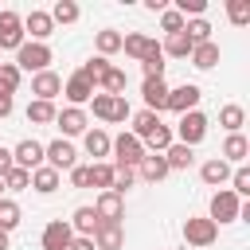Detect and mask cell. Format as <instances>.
I'll return each mask as SVG.
<instances>
[{
	"mask_svg": "<svg viewBox=\"0 0 250 250\" xmlns=\"http://www.w3.org/2000/svg\"><path fill=\"white\" fill-rule=\"evenodd\" d=\"M23 35H31V43H47V39L55 35V23H51V16H47L43 8H31V12L23 16Z\"/></svg>",
	"mask_w": 250,
	"mask_h": 250,
	"instance_id": "8fae6325",
	"label": "cell"
},
{
	"mask_svg": "<svg viewBox=\"0 0 250 250\" xmlns=\"http://www.w3.org/2000/svg\"><path fill=\"white\" fill-rule=\"evenodd\" d=\"M12 109H16V98H12V90L0 86V117H12Z\"/></svg>",
	"mask_w": 250,
	"mask_h": 250,
	"instance_id": "7dc6e473",
	"label": "cell"
},
{
	"mask_svg": "<svg viewBox=\"0 0 250 250\" xmlns=\"http://www.w3.org/2000/svg\"><path fill=\"white\" fill-rule=\"evenodd\" d=\"M145 8H148V12H164V8H168V0H145Z\"/></svg>",
	"mask_w": 250,
	"mask_h": 250,
	"instance_id": "f907efd6",
	"label": "cell"
},
{
	"mask_svg": "<svg viewBox=\"0 0 250 250\" xmlns=\"http://www.w3.org/2000/svg\"><path fill=\"white\" fill-rule=\"evenodd\" d=\"M219 55H223V51H219V43H215V39H207V43H195L188 59H191V66H195V70H215V66H219Z\"/></svg>",
	"mask_w": 250,
	"mask_h": 250,
	"instance_id": "7402d4cb",
	"label": "cell"
},
{
	"mask_svg": "<svg viewBox=\"0 0 250 250\" xmlns=\"http://www.w3.org/2000/svg\"><path fill=\"white\" fill-rule=\"evenodd\" d=\"M20 82H23V74H20V66H16V62H0V86L16 94V90H20Z\"/></svg>",
	"mask_w": 250,
	"mask_h": 250,
	"instance_id": "ee69618b",
	"label": "cell"
},
{
	"mask_svg": "<svg viewBox=\"0 0 250 250\" xmlns=\"http://www.w3.org/2000/svg\"><path fill=\"white\" fill-rule=\"evenodd\" d=\"M164 160H168V172H188V168H191V160H195V148H188V145L172 141V145L164 148Z\"/></svg>",
	"mask_w": 250,
	"mask_h": 250,
	"instance_id": "cb8c5ba5",
	"label": "cell"
},
{
	"mask_svg": "<svg viewBox=\"0 0 250 250\" xmlns=\"http://www.w3.org/2000/svg\"><path fill=\"white\" fill-rule=\"evenodd\" d=\"M227 184H230V191H234L238 199H246V195H250V168H246V164L230 168V180H227Z\"/></svg>",
	"mask_w": 250,
	"mask_h": 250,
	"instance_id": "74e56055",
	"label": "cell"
},
{
	"mask_svg": "<svg viewBox=\"0 0 250 250\" xmlns=\"http://www.w3.org/2000/svg\"><path fill=\"white\" fill-rule=\"evenodd\" d=\"M47 16H51V23H62V27H66V23H78L82 8H78L74 0H59V4H55V8L47 12Z\"/></svg>",
	"mask_w": 250,
	"mask_h": 250,
	"instance_id": "d6a6232c",
	"label": "cell"
},
{
	"mask_svg": "<svg viewBox=\"0 0 250 250\" xmlns=\"http://www.w3.org/2000/svg\"><path fill=\"white\" fill-rule=\"evenodd\" d=\"M160 31H164V35H176V31H184V16H180L172 4L160 12Z\"/></svg>",
	"mask_w": 250,
	"mask_h": 250,
	"instance_id": "60d3db41",
	"label": "cell"
},
{
	"mask_svg": "<svg viewBox=\"0 0 250 250\" xmlns=\"http://www.w3.org/2000/svg\"><path fill=\"white\" fill-rule=\"evenodd\" d=\"M227 164H246V156H250V141L242 137V133H227V141H223V152H219Z\"/></svg>",
	"mask_w": 250,
	"mask_h": 250,
	"instance_id": "603a6c76",
	"label": "cell"
},
{
	"mask_svg": "<svg viewBox=\"0 0 250 250\" xmlns=\"http://www.w3.org/2000/svg\"><path fill=\"white\" fill-rule=\"evenodd\" d=\"M137 184V168H125V164H113V188L109 191H117V195H125L129 188Z\"/></svg>",
	"mask_w": 250,
	"mask_h": 250,
	"instance_id": "8d00e7d4",
	"label": "cell"
},
{
	"mask_svg": "<svg viewBox=\"0 0 250 250\" xmlns=\"http://www.w3.org/2000/svg\"><path fill=\"white\" fill-rule=\"evenodd\" d=\"M55 125L62 129V141H70V137H82V133L90 129V117H86V109H78V105H62V109L55 113Z\"/></svg>",
	"mask_w": 250,
	"mask_h": 250,
	"instance_id": "9c48e42d",
	"label": "cell"
},
{
	"mask_svg": "<svg viewBox=\"0 0 250 250\" xmlns=\"http://www.w3.org/2000/svg\"><path fill=\"white\" fill-rule=\"evenodd\" d=\"M43 164H47V168H55V172L62 176V172H70V168L78 164V148H74L70 141H62V137H59V141L43 145Z\"/></svg>",
	"mask_w": 250,
	"mask_h": 250,
	"instance_id": "8992f818",
	"label": "cell"
},
{
	"mask_svg": "<svg viewBox=\"0 0 250 250\" xmlns=\"http://www.w3.org/2000/svg\"><path fill=\"white\" fill-rule=\"evenodd\" d=\"M0 250H12V234L8 230H0Z\"/></svg>",
	"mask_w": 250,
	"mask_h": 250,
	"instance_id": "816d5d0a",
	"label": "cell"
},
{
	"mask_svg": "<svg viewBox=\"0 0 250 250\" xmlns=\"http://www.w3.org/2000/svg\"><path fill=\"white\" fill-rule=\"evenodd\" d=\"M191 39L184 35V31H176V35H164V43H160V51H164V59H188L191 55Z\"/></svg>",
	"mask_w": 250,
	"mask_h": 250,
	"instance_id": "4316f807",
	"label": "cell"
},
{
	"mask_svg": "<svg viewBox=\"0 0 250 250\" xmlns=\"http://www.w3.org/2000/svg\"><path fill=\"white\" fill-rule=\"evenodd\" d=\"M180 234H184V242H188V246L203 250V246H211V242L219 238V227H215L207 215H188V219H184V227H180Z\"/></svg>",
	"mask_w": 250,
	"mask_h": 250,
	"instance_id": "3957f363",
	"label": "cell"
},
{
	"mask_svg": "<svg viewBox=\"0 0 250 250\" xmlns=\"http://www.w3.org/2000/svg\"><path fill=\"white\" fill-rule=\"evenodd\" d=\"M199 180H203L207 188H223V184L230 180V164H227L223 156H211V160L199 164Z\"/></svg>",
	"mask_w": 250,
	"mask_h": 250,
	"instance_id": "44dd1931",
	"label": "cell"
},
{
	"mask_svg": "<svg viewBox=\"0 0 250 250\" xmlns=\"http://www.w3.org/2000/svg\"><path fill=\"white\" fill-rule=\"evenodd\" d=\"M141 98H145V109L160 117V113H164V105H168V82H164V78H145Z\"/></svg>",
	"mask_w": 250,
	"mask_h": 250,
	"instance_id": "9a60e30c",
	"label": "cell"
},
{
	"mask_svg": "<svg viewBox=\"0 0 250 250\" xmlns=\"http://www.w3.org/2000/svg\"><path fill=\"white\" fill-rule=\"evenodd\" d=\"M62 94H66V105H78V109H82V105H86V102H90L98 90H94V86H90V82H86V78L74 70V74L62 82Z\"/></svg>",
	"mask_w": 250,
	"mask_h": 250,
	"instance_id": "d6986e66",
	"label": "cell"
},
{
	"mask_svg": "<svg viewBox=\"0 0 250 250\" xmlns=\"http://www.w3.org/2000/svg\"><path fill=\"white\" fill-rule=\"evenodd\" d=\"M70 188H90V164H74L70 168Z\"/></svg>",
	"mask_w": 250,
	"mask_h": 250,
	"instance_id": "bcb514c9",
	"label": "cell"
},
{
	"mask_svg": "<svg viewBox=\"0 0 250 250\" xmlns=\"http://www.w3.org/2000/svg\"><path fill=\"white\" fill-rule=\"evenodd\" d=\"M66 223H70V230H74L78 238H90L94 227H98V215H94V207H74V215H70Z\"/></svg>",
	"mask_w": 250,
	"mask_h": 250,
	"instance_id": "484cf974",
	"label": "cell"
},
{
	"mask_svg": "<svg viewBox=\"0 0 250 250\" xmlns=\"http://www.w3.org/2000/svg\"><path fill=\"white\" fill-rule=\"evenodd\" d=\"M121 51H125L129 59H137V62H141V59H148L152 51H160V43H156V39H148L145 31H125V35H121Z\"/></svg>",
	"mask_w": 250,
	"mask_h": 250,
	"instance_id": "4fadbf2b",
	"label": "cell"
},
{
	"mask_svg": "<svg viewBox=\"0 0 250 250\" xmlns=\"http://www.w3.org/2000/svg\"><path fill=\"white\" fill-rule=\"evenodd\" d=\"M43 250H70V242H74V230H70V223L66 219H55V223H47L43 227Z\"/></svg>",
	"mask_w": 250,
	"mask_h": 250,
	"instance_id": "7c38bea8",
	"label": "cell"
},
{
	"mask_svg": "<svg viewBox=\"0 0 250 250\" xmlns=\"http://www.w3.org/2000/svg\"><path fill=\"white\" fill-rule=\"evenodd\" d=\"M129 117H133V109H129L125 94H121V98H113V117H109V125H121V121H129Z\"/></svg>",
	"mask_w": 250,
	"mask_h": 250,
	"instance_id": "f6af8a7d",
	"label": "cell"
},
{
	"mask_svg": "<svg viewBox=\"0 0 250 250\" xmlns=\"http://www.w3.org/2000/svg\"><path fill=\"white\" fill-rule=\"evenodd\" d=\"M172 141H176V137H172V125H164V121H160V125H156V129H152L141 145H145V152H164Z\"/></svg>",
	"mask_w": 250,
	"mask_h": 250,
	"instance_id": "4dcf8cb0",
	"label": "cell"
},
{
	"mask_svg": "<svg viewBox=\"0 0 250 250\" xmlns=\"http://www.w3.org/2000/svg\"><path fill=\"white\" fill-rule=\"evenodd\" d=\"M164 51H152L148 59H141V70H145V78H164Z\"/></svg>",
	"mask_w": 250,
	"mask_h": 250,
	"instance_id": "b9f144b4",
	"label": "cell"
},
{
	"mask_svg": "<svg viewBox=\"0 0 250 250\" xmlns=\"http://www.w3.org/2000/svg\"><path fill=\"white\" fill-rule=\"evenodd\" d=\"M219 125H223L227 133H242V125H246V109H242L238 102H227V105L219 109Z\"/></svg>",
	"mask_w": 250,
	"mask_h": 250,
	"instance_id": "f1b7e54d",
	"label": "cell"
},
{
	"mask_svg": "<svg viewBox=\"0 0 250 250\" xmlns=\"http://www.w3.org/2000/svg\"><path fill=\"white\" fill-rule=\"evenodd\" d=\"M27 188H31V172L12 168V172L4 176V191H27Z\"/></svg>",
	"mask_w": 250,
	"mask_h": 250,
	"instance_id": "7bdbcfd3",
	"label": "cell"
},
{
	"mask_svg": "<svg viewBox=\"0 0 250 250\" xmlns=\"http://www.w3.org/2000/svg\"><path fill=\"white\" fill-rule=\"evenodd\" d=\"M137 176H141L145 184H160V180H168L172 172H168V160H164V152H145V160L137 164Z\"/></svg>",
	"mask_w": 250,
	"mask_h": 250,
	"instance_id": "ac0fdd59",
	"label": "cell"
},
{
	"mask_svg": "<svg viewBox=\"0 0 250 250\" xmlns=\"http://www.w3.org/2000/svg\"><path fill=\"white\" fill-rule=\"evenodd\" d=\"M20 219H23V211H20V203L4 195V199H0V230H8V234H12V230L20 227Z\"/></svg>",
	"mask_w": 250,
	"mask_h": 250,
	"instance_id": "e575fe53",
	"label": "cell"
},
{
	"mask_svg": "<svg viewBox=\"0 0 250 250\" xmlns=\"http://www.w3.org/2000/svg\"><path fill=\"white\" fill-rule=\"evenodd\" d=\"M0 199H4V180H0Z\"/></svg>",
	"mask_w": 250,
	"mask_h": 250,
	"instance_id": "f5cc1de1",
	"label": "cell"
},
{
	"mask_svg": "<svg viewBox=\"0 0 250 250\" xmlns=\"http://www.w3.org/2000/svg\"><path fill=\"white\" fill-rule=\"evenodd\" d=\"M129 121H133V129H129V133H133L137 141H145V137H148V133H152V129L160 125V117H156V113H148V109H141V113H133Z\"/></svg>",
	"mask_w": 250,
	"mask_h": 250,
	"instance_id": "d590c367",
	"label": "cell"
},
{
	"mask_svg": "<svg viewBox=\"0 0 250 250\" xmlns=\"http://www.w3.org/2000/svg\"><path fill=\"white\" fill-rule=\"evenodd\" d=\"M94 215H98V223H121V219H125V195H117V191H98Z\"/></svg>",
	"mask_w": 250,
	"mask_h": 250,
	"instance_id": "30bf717a",
	"label": "cell"
},
{
	"mask_svg": "<svg viewBox=\"0 0 250 250\" xmlns=\"http://www.w3.org/2000/svg\"><path fill=\"white\" fill-rule=\"evenodd\" d=\"M12 168H16V164H12V148H4V145H0V180H4Z\"/></svg>",
	"mask_w": 250,
	"mask_h": 250,
	"instance_id": "c3c4849f",
	"label": "cell"
},
{
	"mask_svg": "<svg viewBox=\"0 0 250 250\" xmlns=\"http://www.w3.org/2000/svg\"><path fill=\"white\" fill-rule=\"evenodd\" d=\"M70 250H98V246H94V238H78V234H74V242H70Z\"/></svg>",
	"mask_w": 250,
	"mask_h": 250,
	"instance_id": "681fc988",
	"label": "cell"
},
{
	"mask_svg": "<svg viewBox=\"0 0 250 250\" xmlns=\"http://www.w3.org/2000/svg\"><path fill=\"white\" fill-rule=\"evenodd\" d=\"M199 98H203V90L195 86V82H184V86H176V90H168V113H191V109H199Z\"/></svg>",
	"mask_w": 250,
	"mask_h": 250,
	"instance_id": "ba28073f",
	"label": "cell"
},
{
	"mask_svg": "<svg viewBox=\"0 0 250 250\" xmlns=\"http://www.w3.org/2000/svg\"><path fill=\"white\" fill-rule=\"evenodd\" d=\"M109 156H113L109 164H125V168H137V164L145 160V145H141V141H137V137L125 129V133H117V137H113V145H109Z\"/></svg>",
	"mask_w": 250,
	"mask_h": 250,
	"instance_id": "277c9868",
	"label": "cell"
},
{
	"mask_svg": "<svg viewBox=\"0 0 250 250\" xmlns=\"http://www.w3.org/2000/svg\"><path fill=\"white\" fill-rule=\"evenodd\" d=\"M31 94H35V102H55L62 94V78L55 70H39V74H31Z\"/></svg>",
	"mask_w": 250,
	"mask_h": 250,
	"instance_id": "5bb4252c",
	"label": "cell"
},
{
	"mask_svg": "<svg viewBox=\"0 0 250 250\" xmlns=\"http://www.w3.org/2000/svg\"><path fill=\"white\" fill-rule=\"evenodd\" d=\"M86 105L94 109V117H98V121H109V117H113V94H94Z\"/></svg>",
	"mask_w": 250,
	"mask_h": 250,
	"instance_id": "ab89813d",
	"label": "cell"
},
{
	"mask_svg": "<svg viewBox=\"0 0 250 250\" xmlns=\"http://www.w3.org/2000/svg\"><path fill=\"white\" fill-rule=\"evenodd\" d=\"M109 66H113L109 59H102V55H94V59H86V62L78 66V74H82V78H86V82H90V86L98 90V82L105 78V70H109Z\"/></svg>",
	"mask_w": 250,
	"mask_h": 250,
	"instance_id": "f546056e",
	"label": "cell"
},
{
	"mask_svg": "<svg viewBox=\"0 0 250 250\" xmlns=\"http://www.w3.org/2000/svg\"><path fill=\"white\" fill-rule=\"evenodd\" d=\"M227 20L234 27H246L250 23V0H227Z\"/></svg>",
	"mask_w": 250,
	"mask_h": 250,
	"instance_id": "f35d334b",
	"label": "cell"
},
{
	"mask_svg": "<svg viewBox=\"0 0 250 250\" xmlns=\"http://www.w3.org/2000/svg\"><path fill=\"white\" fill-rule=\"evenodd\" d=\"M90 188H98V191H109L113 188V164L109 160H94L90 164Z\"/></svg>",
	"mask_w": 250,
	"mask_h": 250,
	"instance_id": "1f68e13d",
	"label": "cell"
},
{
	"mask_svg": "<svg viewBox=\"0 0 250 250\" xmlns=\"http://www.w3.org/2000/svg\"><path fill=\"white\" fill-rule=\"evenodd\" d=\"M90 238L98 250H121L125 246V223H98Z\"/></svg>",
	"mask_w": 250,
	"mask_h": 250,
	"instance_id": "e0dca14e",
	"label": "cell"
},
{
	"mask_svg": "<svg viewBox=\"0 0 250 250\" xmlns=\"http://www.w3.org/2000/svg\"><path fill=\"white\" fill-rule=\"evenodd\" d=\"M23 43H27V35H23V16L12 12V8H0V47H4V51H20Z\"/></svg>",
	"mask_w": 250,
	"mask_h": 250,
	"instance_id": "52a82bcc",
	"label": "cell"
},
{
	"mask_svg": "<svg viewBox=\"0 0 250 250\" xmlns=\"http://www.w3.org/2000/svg\"><path fill=\"white\" fill-rule=\"evenodd\" d=\"M12 164H16V168H23V172H35V168L43 164V145H39V141H31V137H27V141H20V145L12 148Z\"/></svg>",
	"mask_w": 250,
	"mask_h": 250,
	"instance_id": "2e32d148",
	"label": "cell"
},
{
	"mask_svg": "<svg viewBox=\"0 0 250 250\" xmlns=\"http://www.w3.org/2000/svg\"><path fill=\"white\" fill-rule=\"evenodd\" d=\"M55 113H59V105L55 102H27V125H55Z\"/></svg>",
	"mask_w": 250,
	"mask_h": 250,
	"instance_id": "83f0119b",
	"label": "cell"
},
{
	"mask_svg": "<svg viewBox=\"0 0 250 250\" xmlns=\"http://www.w3.org/2000/svg\"><path fill=\"white\" fill-rule=\"evenodd\" d=\"M207 125H211V121H207V113H199V109H191V113H184V117H180V125L172 129V137H176L180 145H188V148H195V145H199V141L207 137Z\"/></svg>",
	"mask_w": 250,
	"mask_h": 250,
	"instance_id": "5b68a950",
	"label": "cell"
},
{
	"mask_svg": "<svg viewBox=\"0 0 250 250\" xmlns=\"http://www.w3.org/2000/svg\"><path fill=\"white\" fill-rule=\"evenodd\" d=\"M94 47H98V55H102V59L117 55V51H121V31H113V27L98 31V35H94Z\"/></svg>",
	"mask_w": 250,
	"mask_h": 250,
	"instance_id": "836d02e7",
	"label": "cell"
},
{
	"mask_svg": "<svg viewBox=\"0 0 250 250\" xmlns=\"http://www.w3.org/2000/svg\"><path fill=\"white\" fill-rule=\"evenodd\" d=\"M238 211H242V199L230 191V188H219L207 203V219L215 227H227V223H238Z\"/></svg>",
	"mask_w": 250,
	"mask_h": 250,
	"instance_id": "7a4b0ae2",
	"label": "cell"
},
{
	"mask_svg": "<svg viewBox=\"0 0 250 250\" xmlns=\"http://www.w3.org/2000/svg\"><path fill=\"white\" fill-rule=\"evenodd\" d=\"M51 62H55V51L47 47V43H23L20 51H16V66H20V74H39V70H51Z\"/></svg>",
	"mask_w": 250,
	"mask_h": 250,
	"instance_id": "6da1fadb",
	"label": "cell"
},
{
	"mask_svg": "<svg viewBox=\"0 0 250 250\" xmlns=\"http://www.w3.org/2000/svg\"><path fill=\"white\" fill-rule=\"evenodd\" d=\"M59 172L55 168H47V164H39L35 172H31V191H39V195H55L59 191Z\"/></svg>",
	"mask_w": 250,
	"mask_h": 250,
	"instance_id": "d4e9b609",
	"label": "cell"
},
{
	"mask_svg": "<svg viewBox=\"0 0 250 250\" xmlns=\"http://www.w3.org/2000/svg\"><path fill=\"white\" fill-rule=\"evenodd\" d=\"M109 145H113V137L105 133V129H86L82 133V148H86V156H94V160H105L109 156Z\"/></svg>",
	"mask_w": 250,
	"mask_h": 250,
	"instance_id": "ffe728a7",
	"label": "cell"
}]
</instances>
